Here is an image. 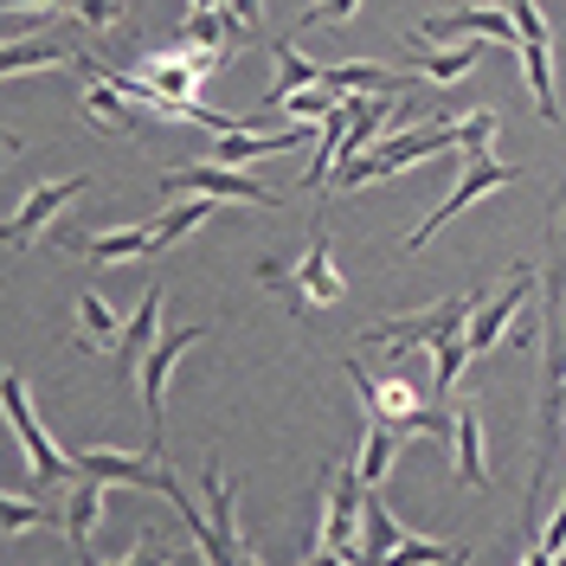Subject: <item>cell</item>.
Instances as JSON below:
<instances>
[{"label": "cell", "instance_id": "31", "mask_svg": "<svg viewBox=\"0 0 566 566\" xmlns=\"http://www.w3.org/2000/svg\"><path fill=\"white\" fill-rule=\"evenodd\" d=\"M495 129H502V116H495V109H470V116H458V148H470V155H490Z\"/></svg>", "mask_w": 566, "mask_h": 566}, {"label": "cell", "instance_id": "21", "mask_svg": "<svg viewBox=\"0 0 566 566\" xmlns=\"http://www.w3.org/2000/svg\"><path fill=\"white\" fill-rule=\"evenodd\" d=\"M399 438H406L399 424H380V419H367V438H360V463H354L367 490H380V483L392 476V458H399Z\"/></svg>", "mask_w": 566, "mask_h": 566}, {"label": "cell", "instance_id": "39", "mask_svg": "<svg viewBox=\"0 0 566 566\" xmlns=\"http://www.w3.org/2000/svg\"><path fill=\"white\" fill-rule=\"evenodd\" d=\"M560 560H566V554H560Z\"/></svg>", "mask_w": 566, "mask_h": 566}, {"label": "cell", "instance_id": "19", "mask_svg": "<svg viewBox=\"0 0 566 566\" xmlns=\"http://www.w3.org/2000/svg\"><path fill=\"white\" fill-rule=\"evenodd\" d=\"M161 342V283H148L136 303V316L123 322V342H116V360L123 367H142V354Z\"/></svg>", "mask_w": 566, "mask_h": 566}, {"label": "cell", "instance_id": "7", "mask_svg": "<svg viewBox=\"0 0 566 566\" xmlns=\"http://www.w3.org/2000/svg\"><path fill=\"white\" fill-rule=\"evenodd\" d=\"M509 13H515V27H522V77H528V97L534 109L547 116V129H560V97H554V52H547V20H541V7L534 0H502Z\"/></svg>", "mask_w": 566, "mask_h": 566}, {"label": "cell", "instance_id": "11", "mask_svg": "<svg viewBox=\"0 0 566 566\" xmlns=\"http://www.w3.org/2000/svg\"><path fill=\"white\" fill-rule=\"evenodd\" d=\"M219 65H226L219 52H200V45H187V39L161 45V52H142V77H148L161 97H193Z\"/></svg>", "mask_w": 566, "mask_h": 566}, {"label": "cell", "instance_id": "28", "mask_svg": "<svg viewBox=\"0 0 566 566\" xmlns=\"http://www.w3.org/2000/svg\"><path fill=\"white\" fill-rule=\"evenodd\" d=\"M77 348L91 354V348H116L123 342V322H116V310H109L104 296H77Z\"/></svg>", "mask_w": 566, "mask_h": 566}, {"label": "cell", "instance_id": "13", "mask_svg": "<svg viewBox=\"0 0 566 566\" xmlns=\"http://www.w3.org/2000/svg\"><path fill=\"white\" fill-rule=\"evenodd\" d=\"M91 187V175H65V180H45V187H33L27 200H20V212L7 219V251H27L33 239H45L52 232V219L77 200Z\"/></svg>", "mask_w": 566, "mask_h": 566}, {"label": "cell", "instance_id": "23", "mask_svg": "<svg viewBox=\"0 0 566 566\" xmlns=\"http://www.w3.org/2000/svg\"><path fill=\"white\" fill-rule=\"evenodd\" d=\"M0 65H7V77H20V71H52V65H77V45H59V39H7Z\"/></svg>", "mask_w": 566, "mask_h": 566}, {"label": "cell", "instance_id": "32", "mask_svg": "<svg viewBox=\"0 0 566 566\" xmlns=\"http://www.w3.org/2000/svg\"><path fill=\"white\" fill-rule=\"evenodd\" d=\"M39 522H52L39 502H20V495H7V502H0V534H7V541H13V534H27V528H39Z\"/></svg>", "mask_w": 566, "mask_h": 566}, {"label": "cell", "instance_id": "3", "mask_svg": "<svg viewBox=\"0 0 566 566\" xmlns=\"http://www.w3.org/2000/svg\"><path fill=\"white\" fill-rule=\"evenodd\" d=\"M476 303H483V290H458V296H444V303H431L419 316H387V322H367L360 328V342L367 348H444V342H458L470 316H476Z\"/></svg>", "mask_w": 566, "mask_h": 566}, {"label": "cell", "instance_id": "22", "mask_svg": "<svg viewBox=\"0 0 566 566\" xmlns=\"http://www.w3.org/2000/svg\"><path fill=\"white\" fill-rule=\"evenodd\" d=\"M271 59H277V84L264 91V109H277L290 91H310V84H322V77H328V65H310L290 39H277V45H271Z\"/></svg>", "mask_w": 566, "mask_h": 566}, {"label": "cell", "instance_id": "27", "mask_svg": "<svg viewBox=\"0 0 566 566\" xmlns=\"http://www.w3.org/2000/svg\"><path fill=\"white\" fill-rule=\"evenodd\" d=\"M71 251H84L97 271H104V264H123V258H148V251H155V226H142V232H104V239H77Z\"/></svg>", "mask_w": 566, "mask_h": 566}, {"label": "cell", "instance_id": "29", "mask_svg": "<svg viewBox=\"0 0 566 566\" xmlns=\"http://www.w3.org/2000/svg\"><path fill=\"white\" fill-rule=\"evenodd\" d=\"M277 109H290V123H328V116L342 109V97H335L328 84H310V91H290Z\"/></svg>", "mask_w": 566, "mask_h": 566}, {"label": "cell", "instance_id": "16", "mask_svg": "<svg viewBox=\"0 0 566 566\" xmlns=\"http://www.w3.org/2000/svg\"><path fill=\"white\" fill-rule=\"evenodd\" d=\"M451 458H458L463 490H490V451H483V419H476V406H458V412H451Z\"/></svg>", "mask_w": 566, "mask_h": 566}, {"label": "cell", "instance_id": "5", "mask_svg": "<svg viewBox=\"0 0 566 566\" xmlns=\"http://www.w3.org/2000/svg\"><path fill=\"white\" fill-rule=\"evenodd\" d=\"M0 406H7V424H13V438H20V451L33 458V490L77 483V458L52 444V431L39 424V412H33V399H27V380H20V374H7V380H0Z\"/></svg>", "mask_w": 566, "mask_h": 566}, {"label": "cell", "instance_id": "8", "mask_svg": "<svg viewBox=\"0 0 566 566\" xmlns=\"http://www.w3.org/2000/svg\"><path fill=\"white\" fill-rule=\"evenodd\" d=\"M212 328L207 322H193V328H161V342L142 354V412H148V444L161 451V399H168V380H175L180 354L193 348V342H207Z\"/></svg>", "mask_w": 566, "mask_h": 566}, {"label": "cell", "instance_id": "6", "mask_svg": "<svg viewBox=\"0 0 566 566\" xmlns=\"http://www.w3.org/2000/svg\"><path fill=\"white\" fill-rule=\"evenodd\" d=\"M458 148V123H424V129H412V136H399V142H380V148H367V155H354V161H342L335 168V187L342 193H354V187H367V180H380V175H399V168H419L424 155H451Z\"/></svg>", "mask_w": 566, "mask_h": 566}, {"label": "cell", "instance_id": "2", "mask_svg": "<svg viewBox=\"0 0 566 566\" xmlns=\"http://www.w3.org/2000/svg\"><path fill=\"white\" fill-rule=\"evenodd\" d=\"M258 277L290 296V316H310V310H322V303H342L348 277H342V264H335V251H328V219H316L303 264H290V271H283L277 258H264V264H258Z\"/></svg>", "mask_w": 566, "mask_h": 566}, {"label": "cell", "instance_id": "10", "mask_svg": "<svg viewBox=\"0 0 566 566\" xmlns=\"http://www.w3.org/2000/svg\"><path fill=\"white\" fill-rule=\"evenodd\" d=\"M77 458V476H97V483H123V490H161V476H168V463L161 451L148 444V451H116V444H84V451H71Z\"/></svg>", "mask_w": 566, "mask_h": 566}, {"label": "cell", "instance_id": "17", "mask_svg": "<svg viewBox=\"0 0 566 566\" xmlns=\"http://www.w3.org/2000/svg\"><path fill=\"white\" fill-rule=\"evenodd\" d=\"M104 490L109 483H97V476H77L65 495V541L71 554H91V541H97V522H104Z\"/></svg>", "mask_w": 566, "mask_h": 566}, {"label": "cell", "instance_id": "30", "mask_svg": "<svg viewBox=\"0 0 566 566\" xmlns=\"http://www.w3.org/2000/svg\"><path fill=\"white\" fill-rule=\"evenodd\" d=\"M463 360H470V342H463V335L458 342H444V348H431V387L451 392L463 380Z\"/></svg>", "mask_w": 566, "mask_h": 566}, {"label": "cell", "instance_id": "36", "mask_svg": "<svg viewBox=\"0 0 566 566\" xmlns=\"http://www.w3.org/2000/svg\"><path fill=\"white\" fill-rule=\"evenodd\" d=\"M360 13V0H316L310 13H303V27H328V20H354Z\"/></svg>", "mask_w": 566, "mask_h": 566}, {"label": "cell", "instance_id": "34", "mask_svg": "<svg viewBox=\"0 0 566 566\" xmlns=\"http://www.w3.org/2000/svg\"><path fill=\"white\" fill-rule=\"evenodd\" d=\"M560 554H566V495H560V509H554V522H547V534H541V547H528V560L547 566V560H560Z\"/></svg>", "mask_w": 566, "mask_h": 566}, {"label": "cell", "instance_id": "38", "mask_svg": "<svg viewBox=\"0 0 566 566\" xmlns=\"http://www.w3.org/2000/svg\"><path fill=\"white\" fill-rule=\"evenodd\" d=\"M13 7H33V13H71V0H7V13Z\"/></svg>", "mask_w": 566, "mask_h": 566}, {"label": "cell", "instance_id": "26", "mask_svg": "<svg viewBox=\"0 0 566 566\" xmlns=\"http://www.w3.org/2000/svg\"><path fill=\"white\" fill-rule=\"evenodd\" d=\"M212 212H219V200H212V193H187V207H168L161 219H155V251H168V245H180L187 232H200Z\"/></svg>", "mask_w": 566, "mask_h": 566}, {"label": "cell", "instance_id": "4", "mask_svg": "<svg viewBox=\"0 0 566 566\" xmlns=\"http://www.w3.org/2000/svg\"><path fill=\"white\" fill-rule=\"evenodd\" d=\"M348 367V380H354V392H360V406H367V419H380V424H399L406 438L412 431H431L438 444L451 438V419L444 412H424V392L412 387V380H399V374H367L360 360H342Z\"/></svg>", "mask_w": 566, "mask_h": 566}, {"label": "cell", "instance_id": "35", "mask_svg": "<svg viewBox=\"0 0 566 566\" xmlns=\"http://www.w3.org/2000/svg\"><path fill=\"white\" fill-rule=\"evenodd\" d=\"M71 13H77L84 27H116V20H123V0H71Z\"/></svg>", "mask_w": 566, "mask_h": 566}, {"label": "cell", "instance_id": "25", "mask_svg": "<svg viewBox=\"0 0 566 566\" xmlns=\"http://www.w3.org/2000/svg\"><path fill=\"white\" fill-rule=\"evenodd\" d=\"M399 522L387 515V502H380V490H367V515H360V560H392L399 554Z\"/></svg>", "mask_w": 566, "mask_h": 566}, {"label": "cell", "instance_id": "33", "mask_svg": "<svg viewBox=\"0 0 566 566\" xmlns=\"http://www.w3.org/2000/svg\"><path fill=\"white\" fill-rule=\"evenodd\" d=\"M392 560H424V566H444V560H463V547H451V541H419V534H406Z\"/></svg>", "mask_w": 566, "mask_h": 566}, {"label": "cell", "instance_id": "20", "mask_svg": "<svg viewBox=\"0 0 566 566\" xmlns=\"http://www.w3.org/2000/svg\"><path fill=\"white\" fill-rule=\"evenodd\" d=\"M412 77H419V71H412ZM412 77H406V71H387V65H328V77H322V84H328L335 97H354V91H374V97H399V91H406Z\"/></svg>", "mask_w": 566, "mask_h": 566}, {"label": "cell", "instance_id": "18", "mask_svg": "<svg viewBox=\"0 0 566 566\" xmlns=\"http://www.w3.org/2000/svg\"><path fill=\"white\" fill-rule=\"evenodd\" d=\"M77 71L91 77V84H84V109H91L104 129H136V104H129V97H123V91H116V84L104 77V65L77 52Z\"/></svg>", "mask_w": 566, "mask_h": 566}, {"label": "cell", "instance_id": "9", "mask_svg": "<svg viewBox=\"0 0 566 566\" xmlns=\"http://www.w3.org/2000/svg\"><path fill=\"white\" fill-rule=\"evenodd\" d=\"M509 180H522V168H502L495 155H470V168L458 175V187H451V193H444L438 207L424 212V226L412 232V239H406V251H424L431 239H438V232H444V219H458V212L470 207V200H483L490 187H509Z\"/></svg>", "mask_w": 566, "mask_h": 566}, {"label": "cell", "instance_id": "1", "mask_svg": "<svg viewBox=\"0 0 566 566\" xmlns=\"http://www.w3.org/2000/svg\"><path fill=\"white\" fill-rule=\"evenodd\" d=\"M360 515H367V483L360 470L322 463V522L303 560H360Z\"/></svg>", "mask_w": 566, "mask_h": 566}, {"label": "cell", "instance_id": "12", "mask_svg": "<svg viewBox=\"0 0 566 566\" xmlns=\"http://www.w3.org/2000/svg\"><path fill=\"white\" fill-rule=\"evenodd\" d=\"M168 193H212V200H251V207H277V193L264 180H251L245 168H226V161H187V168H168L161 175Z\"/></svg>", "mask_w": 566, "mask_h": 566}, {"label": "cell", "instance_id": "15", "mask_svg": "<svg viewBox=\"0 0 566 566\" xmlns=\"http://www.w3.org/2000/svg\"><path fill=\"white\" fill-rule=\"evenodd\" d=\"M200 490H207V515H212V534H219V554H226V566L232 560H251V547H239V490L226 483V463H219V451L207 458V470H200Z\"/></svg>", "mask_w": 566, "mask_h": 566}, {"label": "cell", "instance_id": "37", "mask_svg": "<svg viewBox=\"0 0 566 566\" xmlns=\"http://www.w3.org/2000/svg\"><path fill=\"white\" fill-rule=\"evenodd\" d=\"M226 13L239 20V39H245L251 27H258V13H264V0H226Z\"/></svg>", "mask_w": 566, "mask_h": 566}, {"label": "cell", "instance_id": "24", "mask_svg": "<svg viewBox=\"0 0 566 566\" xmlns=\"http://www.w3.org/2000/svg\"><path fill=\"white\" fill-rule=\"evenodd\" d=\"M419 59H412V71L419 77H431V84H458V77H470L476 71V45H412Z\"/></svg>", "mask_w": 566, "mask_h": 566}, {"label": "cell", "instance_id": "14", "mask_svg": "<svg viewBox=\"0 0 566 566\" xmlns=\"http://www.w3.org/2000/svg\"><path fill=\"white\" fill-rule=\"evenodd\" d=\"M528 290H534V271H528V264H515L509 283H502V296H483V303H476V316H470V328H463L470 354H490L495 342L509 335V322H515V310L528 303Z\"/></svg>", "mask_w": 566, "mask_h": 566}]
</instances>
